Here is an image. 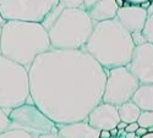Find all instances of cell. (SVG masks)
<instances>
[{
	"mask_svg": "<svg viewBox=\"0 0 153 138\" xmlns=\"http://www.w3.org/2000/svg\"><path fill=\"white\" fill-rule=\"evenodd\" d=\"M33 104L58 125L85 121L102 103L107 70L85 50L50 49L28 69Z\"/></svg>",
	"mask_w": 153,
	"mask_h": 138,
	"instance_id": "1",
	"label": "cell"
},
{
	"mask_svg": "<svg viewBox=\"0 0 153 138\" xmlns=\"http://www.w3.org/2000/svg\"><path fill=\"white\" fill-rule=\"evenodd\" d=\"M52 49L49 35L41 22L4 21L0 33V54L30 69L34 59Z\"/></svg>",
	"mask_w": 153,
	"mask_h": 138,
	"instance_id": "2",
	"label": "cell"
},
{
	"mask_svg": "<svg viewBox=\"0 0 153 138\" xmlns=\"http://www.w3.org/2000/svg\"><path fill=\"white\" fill-rule=\"evenodd\" d=\"M134 49L131 33L117 18L94 22L93 31L83 48L105 70L127 66Z\"/></svg>",
	"mask_w": 153,
	"mask_h": 138,
	"instance_id": "3",
	"label": "cell"
},
{
	"mask_svg": "<svg viewBox=\"0 0 153 138\" xmlns=\"http://www.w3.org/2000/svg\"><path fill=\"white\" fill-rule=\"evenodd\" d=\"M49 35L52 49L83 50L94 22L82 7H65L60 3L41 22Z\"/></svg>",
	"mask_w": 153,
	"mask_h": 138,
	"instance_id": "4",
	"label": "cell"
},
{
	"mask_svg": "<svg viewBox=\"0 0 153 138\" xmlns=\"http://www.w3.org/2000/svg\"><path fill=\"white\" fill-rule=\"evenodd\" d=\"M25 103H33L30 95L28 69L0 54V109L7 114Z\"/></svg>",
	"mask_w": 153,
	"mask_h": 138,
	"instance_id": "5",
	"label": "cell"
},
{
	"mask_svg": "<svg viewBox=\"0 0 153 138\" xmlns=\"http://www.w3.org/2000/svg\"><path fill=\"white\" fill-rule=\"evenodd\" d=\"M9 130H20L34 138L47 133H58V123L50 120L33 103H25L7 112Z\"/></svg>",
	"mask_w": 153,
	"mask_h": 138,
	"instance_id": "6",
	"label": "cell"
},
{
	"mask_svg": "<svg viewBox=\"0 0 153 138\" xmlns=\"http://www.w3.org/2000/svg\"><path fill=\"white\" fill-rule=\"evenodd\" d=\"M107 82L102 102L119 106L132 99V95L140 87V81L126 66H119L107 70Z\"/></svg>",
	"mask_w": 153,
	"mask_h": 138,
	"instance_id": "7",
	"label": "cell"
},
{
	"mask_svg": "<svg viewBox=\"0 0 153 138\" xmlns=\"http://www.w3.org/2000/svg\"><path fill=\"white\" fill-rule=\"evenodd\" d=\"M59 0H0V16L4 21L42 22Z\"/></svg>",
	"mask_w": 153,
	"mask_h": 138,
	"instance_id": "8",
	"label": "cell"
},
{
	"mask_svg": "<svg viewBox=\"0 0 153 138\" xmlns=\"http://www.w3.org/2000/svg\"><path fill=\"white\" fill-rule=\"evenodd\" d=\"M126 67L141 84H153V43L135 46L132 59Z\"/></svg>",
	"mask_w": 153,
	"mask_h": 138,
	"instance_id": "9",
	"label": "cell"
},
{
	"mask_svg": "<svg viewBox=\"0 0 153 138\" xmlns=\"http://www.w3.org/2000/svg\"><path fill=\"white\" fill-rule=\"evenodd\" d=\"M86 121L92 127L98 128L100 131H110L111 128H117L118 123L120 122L118 106L102 102L90 112Z\"/></svg>",
	"mask_w": 153,
	"mask_h": 138,
	"instance_id": "10",
	"label": "cell"
},
{
	"mask_svg": "<svg viewBox=\"0 0 153 138\" xmlns=\"http://www.w3.org/2000/svg\"><path fill=\"white\" fill-rule=\"evenodd\" d=\"M147 10L143 9L141 5H130L126 4L123 7L118 9L117 20L130 33L136 31H142L145 23L147 21Z\"/></svg>",
	"mask_w": 153,
	"mask_h": 138,
	"instance_id": "11",
	"label": "cell"
},
{
	"mask_svg": "<svg viewBox=\"0 0 153 138\" xmlns=\"http://www.w3.org/2000/svg\"><path fill=\"white\" fill-rule=\"evenodd\" d=\"M82 9L93 22L115 18L118 12L115 0H83Z\"/></svg>",
	"mask_w": 153,
	"mask_h": 138,
	"instance_id": "12",
	"label": "cell"
},
{
	"mask_svg": "<svg viewBox=\"0 0 153 138\" xmlns=\"http://www.w3.org/2000/svg\"><path fill=\"white\" fill-rule=\"evenodd\" d=\"M58 134L62 138H99L100 130L92 127L85 120L58 125Z\"/></svg>",
	"mask_w": 153,
	"mask_h": 138,
	"instance_id": "13",
	"label": "cell"
},
{
	"mask_svg": "<svg viewBox=\"0 0 153 138\" xmlns=\"http://www.w3.org/2000/svg\"><path fill=\"white\" fill-rule=\"evenodd\" d=\"M131 100L141 111H153V84H140Z\"/></svg>",
	"mask_w": 153,
	"mask_h": 138,
	"instance_id": "14",
	"label": "cell"
},
{
	"mask_svg": "<svg viewBox=\"0 0 153 138\" xmlns=\"http://www.w3.org/2000/svg\"><path fill=\"white\" fill-rule=\"evenodd\" d=\"M118 112H119L120 121L125 123H132V122H137L140 114H141V109L132 100H129V102L118 106Z\"/></svg>",
	"mask_w": 153,
	"mask_h": 138,
	"instance_id": "15",
	"label": "cell"
},
{
	"mask_svg": "<svg viewBox=\"0 0 153 138\" xmlns=\"http://www.w3.org/2000/svg\"><path fill=\"white\" fill-rule=\"evenodd\" d=\"M137 123L140 127L143 128L153 127V111H141Z\"/></svg>",
	"mask_w": 153,
	"mask_h": 138,
	"instance_id": "16",
	"label": "cell"
},
{
	"mask_svg": "<svg viewBox=\"0 0 153 138\" xmlns=\"http://www.w3.org/2000/svg\"><path fill=\"white\" fill-rule=\"evenodd\" d=\"M142 34L147 43H153V14L148 15L145 27L142 30Z\"/></svg>",
	"mask_w": 153,
	"mask_h": 138,
	"instance_id": "17",
	"label": "cell"
},
{
	"mask_svg": "<svg viewBox=\"0 0 153 138\" xmlns=\"http://www.w3.org/2000/svg\"><path fill=\"white\" fill-rule=\"evenodd\" d=\"M0 138H34L32 134L20 130H7L0 133Z\"/></svg>",
	"mask_w": 153,
	"mask_h": 138,
	"instance_id": "18",
	"label": "cell"
},
{
	"mask_svg": "<svg viewBox=\"0 0 153 138\" xmlns=\"http://www.w3.org/2000/svg\"><path fill=\"white\" fill-rule=\"evenodd\" d=\"M9 130V117L7 114L3 110L0 109V133H3L5 131Z\"/></svg>",
	"mask_w": 153,
	"mask_h": 138,
	"instance_id": "19",
	"label": "cell"
},
{
	"mask_svg": "<svg viewBox=\"0 0 153 138\" xmlns=\"http://www.w3.org/2000/svg\"><path fill=\"white\" fill-rule=\"evenodd\" d=\"M131 38H132V42H134L135 46H137V45H142V44L147 43L146 39H145V37H143V34H142V31L132 32V33H131Z\"/></svg>",
	"mask_w": 153,
	"mask_h": 138,
	"instance_id": "20",
	"label": "cell"
},
{
	"mask_svg": "<svg viewBox=\"0 0 153 138\" xmlns=\"http://www.w3.org/2000/svg\"><path fill=\"white\" fill-rule=\"evenodd\" d=\"M59 3L65 7H82L83 0H59Z\"/></svg>",
	"mask_w": 153,
	"mask_h": 138,
	"instance_id": "21",
	"label": "cell"
},
{
	"mask_svg": "<svg viewBox=\"0 0 153 138\" xmlns=\"http://www.w3.org/2000/svg\"><path fill=\"white\" fill-rule=\"evenodd\" d=\"M138 123L137 122H132V123H127L125 127V132H136L138 128Z\"/></svg>",
	"mask_w": 153,
	"mask_h": 138,
	"instance_id": "22",
	"label": "cell"
},
{
	"mask_svg": "<svg viewBox=\"0 0 153 138\" xmlns=\"http://www.w3.org/2000/svg\"><path fill=\"white\" fill-rule=\"evenodd\" d=\"M125 1L130 5H142L143 3L148 1V0H125Z\"/></svg>",
	"mask_w": 153,
	"mask_h": 138,
	"instance_id": "23",
	"label": "cell"
},
{
	"mask_svg": "<svg viewBox=\"0 0 153 138\" xmlns=\"http://www.w3.org/2000/svg\"><path fill=\"white\" fill-rule=\"evenodd\" d=\"M37 138H62V137H60L58 133H47V134H42Z\"/></svg>",
	"mask_w": 153,
	"mask_h": 138,
	"instance_id": "24",
	"label": "cell"
},
{
	"mask_svg": "<svg viewBox=\"0 0 153 138\" xmlns=\"http://www.w3.org/2000/svg\"><path fill=\"white\" fill-rule=\"evenodd\" d=\"M135 133H136V136H138V137H142V136H145V134L147 133V128L138 127V128H137V131H136Z\"/></svg>",
	"mask_w": 153,
	"mask_h": 138,
	"instance_id": "25",
	"label": "cell"
},
{
	"mask_svg": "<svg viewBox=\"0 0 153 138\" xmlns=\"http://www.w3.org/2000/svg\"><path fill=\"white\" fill-rule=\"evenodd\" d=\"M100 138H111V134H110V131H107V130H102L100 131Z\"/></svg>",
	"mask_w": 153,
	"mask_h": 138,
	"instance_id": "26",
	"label": "cell"
},
{
	"mask_svg": "<svg viewBox=\"0 0 153 138\" xmlns=\"http://www.w3.org/2000/svg\"><path fill=\"white\" fill-rule=\"evenodd\" d=\"M115 3H117L118 9H119V7H123L124 5H126V4H127V3L125 1V0H115Z\"/></svg>",
	"mask_w": 153,
	"mask_h": 138,
	"instance_id": "27",
	"label": "cell"
},
{
	"mask_svg": "<svg viewBox=\"0 0 153 138\" xmlns=\"http://www.w3.org/2000/svg\"><path fill=\"white\" fill-rule=\"evenodd\" d=\"M126 125H127V123H125V122L120 121V122L118 123V126H117V128H118V130H125V127H126Z\"/></svg>",
	"mask_w": 153,
	"mask_h": 138,
	"instance_id": "28",
	"label": "cell"
},
{
	"mask_svg": "<svg viewBox=\"0 0 153 138\" xmlns=\"http://www.w3.org/2000/svg\"><path fill=\"white\" fill-rule=\"evenodd\" d=\"M136 133L135 132H125V138H135Z\"/></svg>",
	"mask_w": 153,
	"mask_h": 138,
	"instance_id": "29",
	"label": "cell"
},
{
	"mask_svg": "<svg viewBox=\"0 0 153 138\" xmlns=\"http://www.w3.org/2000/svg\"><path fill=\"white\" fill-rule=\"evenodd\" d=\"M118 132H119L118 128H111V130H110V134H111V137H117V136H118Z\"/></svg>",
	"mask_w": 153,
	"mask_h": 138,
	"instance_id": "30",
	"label": "cell"
},
{
	"mask_svg": "<svg viewBox=\"0 0 153 138\" xmlns=\"http://www.w3.org/2000/svg\"><path fill=\"white\" fill-rule=\"evenodd\" d=\"M153 14V1H151L149 7L147 9V15H152Z\"/></svg>",
	"mask_w": 153,
	"mask_h": 138,
	"instance_id": "31",
	"label": "cell"
},
{
	"mask_svg": "<svg viewBox=\"0 0 153 138\" xmlns=\"http://www.w3.org/2000/svg\"><path fill=\"white\" fill-rule=\"evenodd\" d=\"M141 138H153V132H147L145 136H142Z\"/></svg>",
	"mask_w": 153,
	"mask_h": 138,
	"instance_id": "32",
	"label": "cell"
},
{
	"mask_svg": "<svg viewBox=\"0 0 153 138\" xmlns=\"http://www.w3.org/2000/svg\"><path fill=\"white\" fill-rule=\"evenodd\" d=\"M149 5H151V1H149V0H148V1H146V3H143V4L141 5V6H142L143 9H146V10H147V9L149 7Z\"/></svg>",
	"mask_w": 153,
	"mask_h": 138,
	"instance_id": "33",
	"label": "cell"
},
{
	"mask_svg": "<svg viewBox=\"0 0 153 138\" xmlns=\"http://www.w3.org/2000/svg\"><path fill=\"white\" fill-rule=\"evenodd\" d=\"M3 23H4V20H3V17L0 16V33H1V27H3Z\"/></svg>",
	"mask_w": 153,
	"mask_h": 138,
	"instance_id": "34",
	"label": "cell"
},
{
	"mask_svg": "<svg viewBox=\"0 0 153 138\" xmlns=\"http://www.w3.org/2000/svg\"><path fill=\"white\" fill-rule=\"evenodd\" d=\"M147 132H153V127H149V128H147Z\"/></svg>",
	"mask_w": 153,
	"mask_h": 138,
	"instance_id": "35",
	"label": "cell"
},
{
	"mask_svg": "<svg viewBox=\"0 0 153 138\" xmlns=\"http://www.w3.org/2000/svg\"><path fill=\"white\" fill-rule=\"evenodd\" d=\"M111 138H120V137H111Z\"/></svg>",
	"mask_w": 153,
	"mask_h": 138,
	"instance_id": "36",
	"label": "cell"
},
{
	"mask_svg": "<svg viewBox=\"0 0 153 138\" xmlns=\"http://www.w3.org/2000/svg\"><path fill=\"white\" fill-rule=\"evenodd\" d=\"M99 138H100V137H99Z\"/></svg>",
	"mask_w": 153,
	"mask_h": 138,
	"instance_id": "37",
	"label": "cell"
}]
</instances>
